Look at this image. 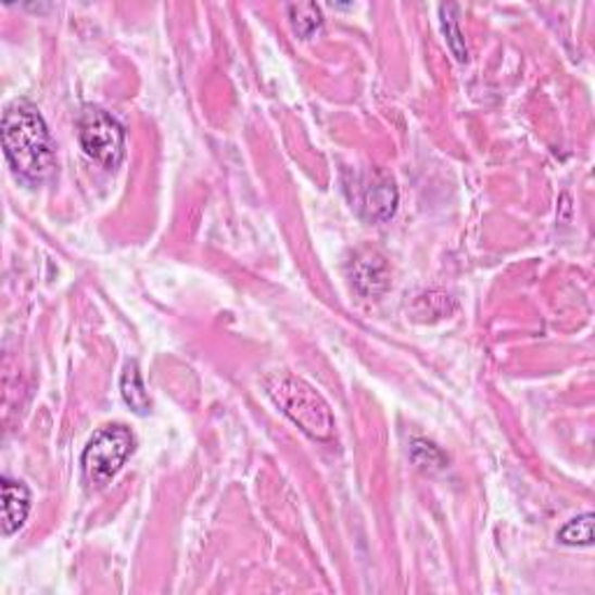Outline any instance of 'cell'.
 Listing matches in <instances>:
<instances>
[{
	"label": "cell",
	"instance_id": "9c48e42d",
	"mask_svg": "<svg viewBox=\"0 0 595 595\" xmlns=\"http://www.w3.org/2000/svg\"><path fill=\"white\" fill-rule=\"evenodd\" d=\"M558 542L566 547H591L593 544V515L586 511L582 517L570 519L558 531Z\"/></svg>",
	"mask_w": 595,
	"mask_h": 595
},
{
	"label": "cell",
	"instance_id": "30bf717a",
	"mask_svg": "<svg viewBox=\"0 0 595 595\" xmlns=\"http://www.w3.org/2000/svg\"><path fill=\"white\" fill-rule=\"evenodd\" d=\"M287 12H289L293 30L303 38H309L312 33L324 24L321 10H319V5H314V3H293V5L287 8Z\"/></svg>",
	"mask_w": 595,
	"mask_h": 595
},
{
	"label": "cell",
	"instance_id": "5b68a950",
	"mask_svg": "<svg viewBox=\"0 0 595 595\" xmlns=\"http://www.w3.org/2000/svg\"><path fill=\"white\" fill-rule=\"evenodd\" d=\"M352 195V205L363 219L382 224L389 221L398 207V187L395 179L384 170H372L356 175L352 185H346Z\"/></svg>",
	"mask_w": 595,
	"mask_h": 595
},
{
	"label": "cell",
	"instance_id": "7a4b0ae2",
	"mask_svg": "<svg viewBox=\"0 0 595 595\" xmlns=\"http://www.w3.org/2000/svg\"><path fill=\"white\" fill-rule=\"evenodd\" d=\"M263 389H266L279 412L312 440L328 442L336 435V419L330 405L303 377L289 370H275L263 377Z\"/></svg>",
	"mask_w": 595,
	"mask_h": 595
},
{
	"label": "cell",
	"instance_id": "6da1fadb",
	"mask_svg": "<svg viewBox=\"0 0 595 595\" xmlns=\"http://www.w3.org/2000/svg\"><path fill=\"white\" fill-rule=\"evenodd\" d=\"M3 149L16 175L42 181L54 170V144L38 107L12 101L3 112Z\"/></svg>",
	"mask_w": 595,
	"mask_h": 595
},
{
	"label": "cell",
	"instance_id": "8fae6325",
	"mask_svg": "<svg viewBox=\"0 0 595 595\" xmlns=\"http://www.w3.org/2000/svg\"><path fill=\"white\" fill-rule=\"evenodd\" d=\"M440 16H442V28H444V36H446V45H450L454 56L460 63L468 61V47H466V40H463V33H460L458 22H456V8L454 5H442Z\"/></svg>",
	"mask_w": 595,
	"mask_h": 595
},
{
	"label": "cell",
	"instance_id": "52a82bcc",
	"mask_svg": "<svg viewBox=\"0 0 595 595\" xmlns=\"http://www.w3.org/2000/svg\"><path fill=\"white\" fill-rule=\"evenodd\" d=\"M30 511V493L24 482L3 477V535H14L26 523Z\"/></svg>",
	"mask_w": 595,
	"mask_h": 595
},
{
	"label": "cell",
	"instance_id": "277c9868",
	"mask_svg": "<svg viewBox=\"0 0 595 595\" xmlns=\"http://www.w3.org/2000/svg\"><path fill=\"white\" fill-rule=\"evenodd\" d=\"M77 136L87 156L107 170L119 168L126 156V130L117 117L101 107H85L77 122Z\"/></svg>",
	"mask_w": 595,
	"mask_h": 595
},
{
	"label": "cell",
	"instance_id": "7c38bea8",
	"mask_svg": "<svg viewBox=\"0 0 595 595\" xmlns=\"http://www.w3.org/2000/svg\"><path fill=\"white\" fill-rule=\"evenodd\" d=\"M412 460H415L421 470H431V472L444 468L446 463L444 454L438 450V446L426 440H415V444H412Z\"/></svg>",
	"mask_w": 595,
	"mask_h": 595
},
{
	"label": "cell",
	"instance_id": "3957f363",
	"mask_svg": "<svg viewBox=\"0 0 595 595\" xmlns=\"http://www.w3.org/2000/svg\"><path fill=\"white\" fill-rule=\"evenodd\" d=\"M136 452V435L124 423H110L96 431L81 454V472L91 489H105Z\"/></svg>",
	"mask_w": 595,
	"mask_h": 595
},
{
	"label": "cell",
	"instance_id": "ba28073f",
	"mask_svg": "<svg viewBox=\"0 0 595 595\" xmlns=\"http://www.w3.org/2000/svg\"><path fill=\"white\" fill-rule=\"evenodd\" d=\"M122 395H124L126 405L140 417L147 415L149 407H152V401H149V393H147V387L142 382V375H140V368H138L136 360H130L128 366L124 368Z\"/></svg>",
	"mask_w": 595,
	"mask_h": 595
},
{
	"label": "cell",
	"instance_id": "8992f818",
	"mask_svg": "<svg viewBox=\"0 0 595 595\" xmlns=\"http://www.w3.org/2000/svg\"><path fill=\"white\" fill-rule=\"evenodd\" d=\"M346 270H350L352 284L356 287V291L360 295L377 298V295L387 293L391 287V268H389L387 258L377 250H370V246H363V250H358L352 256Z\"/></svg>",
	"mask_w": 595,
	"mask_h": 595
}]
</instances>
